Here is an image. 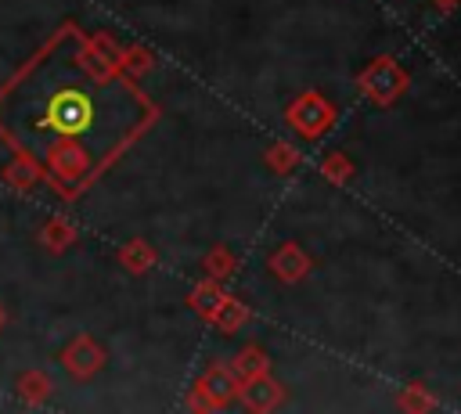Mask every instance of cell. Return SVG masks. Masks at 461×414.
Segmentation results:
<instances>
[{
  "label": "cell",
  "mask_w": 461,
  "mask_h": 414,
  "mask_svg": "<svg viewBox=\"0 0 461 414\" xmlns=\"http://www.w3.org/2000/svg\"><path fill=\"white\" fill-rule=\"evenodd\" d=\"M321 176H324L328 184H335V187H346V184L357 176V166H353V158H349L346 151H328V155L321 158Z\"/></svg>",
  "instance_id": "cell-17"
},
{
  "label": "cell",
  "mask_w": 461,
  "mask_h": 414,
  "mask_svg": "<svg viewBox=\"0 0 461 414\" xmlns=\"http://www.w3.org/2000/svg\"><path fill=\"white\" fill-rule=\"evenodd\" d=\"M238 389H241V382L227 364H209L202 371V378L194 382V389L187 396V407L191 410H223L238 400Z\"/></svg>",
  "instance_id": "cell-3"
},
{
  "label": "cell",
  "mask_w": 461,
  "mask_h": 414,
  "mask_svg": "<svg viewBox=\"0 0 461 414\" xmlns=\"http://www.w3.org/2000/svg\"><path fill=\"white\" fill-rule=\"evenodd\" d=\"M436 392L425 385V382H407L400 392H396V407L407 410V414H425V410H436Z\"/></svg>",
  "instance_id": "cell-15"
},
{
  "label": "cell",
  "mask_w": 461,
  "mask_h": 414,
  "mask_svg": "<svg viewBox=\"0 0 461 414\" xmlns=\"http://www.w3.org/2000/svg\"><path fill=\"white\" fill-rule=\"evenodd\" d=\"M249 317H252V313H249V306H245L238 295H230V292H227V299L220 302V310H216V317H212L209 324H212L216 331H223V335H234L238 328H245V324H249Z\"/></svg>",
  "instance_id": "cell-13"
},
{
  "label": "cell",
  "mask_w": 461,
  "mask_h": 414,
  "mask_svg": "<svg viewBox=\"0 0 461 414\" xmlns=\"http://www.w3.org/2000/svg\"><path fill=\"white\" fill-rule=\"evenodd\" d=\"M288 126L303 137V140H321L335 122H339V108L321 94V90H303L288 101L285 108Z\"/></svg>",
  "instance_id": "cell-2"
},
{
  "label": "cell",
  "mask_w": 461,
  "mask_h": 414,
  "mask_svg": "<svg viewBox=\"0 0 461 414\" xmlns=\"http://www.w3.org/2000/svg\"><path fill=\"white\" fill-rule=\"evenodd\" d=\"M90 43H94V47H97V50H101L108 61H115V65H119V58H122V47H126V43H119L112 32H104V29H101V32H90Z\"/></svg>",
  "instance_id": "cell-19"
},
{
  "label": "cell",
  "mask_w": 461,
  "mask_h": 414,
  "mask_svg": "<svg viewBox=\"0 0 461 414\" xmlns=\"http://www.w3.org/2000/svg\"><path fill=\"white\" fill-rule=\"evenodd\" d=\"M227 299V288H223V281H216V277H202L191 292H187V306L202 317V320H212L216 317V310H220V302Z\"/></svg>",
  "instance_id": "cell-9"
},
{
  "label": "cell",
  "mask_w": 461,
  "mask_h": 414,
  "mask_svg": "<svg viewBox=\"0 0 461 414\" xmlns=\"http://www.w3.org/2000/svg\"><path fill=\"white\" fill-rule=\"evenodd\" d=\"M263 162H267V169H270V173L288 176V173H295V169H299L303 155H299V148H295V144H288V140H274V144H267Z\"/></svg>",
  "instance_id": "cell-14"
},
{
  "label": "cell",
  "mask_w": 461,
  "mask_h": 414,
  "mask_svg": "<svg viewBox=\"0 0 461 414\" xmlns=\"http://www.w3.org/2000/svg\"><path fill=\"white\" fill-rule=\"evenodd\" d=\"M202 270H205L209 277H216V281H227V277L238 270V256L230 252V245H212V248L205 252V259H202Z\"/></svg>",
  "instance_id": "cell-18"
},
{
  "label": "cell",
  "mask_w": 461,
  "mask_h": 414,
  "mask_svg": "<svg viewBox=\"0 0 461 414\" xmlns=\"http://www.w3.org/2000/svg\"><path fill=\"white\" fill-rule=\"evenodd\" d=\"M76 238H79V230L65 220V216H50L43 227H40V234H36V241L50 252V256H61V252H68L72 245H76Z\"/></svg>",
  "instance_id": "cell-10"
},
{
  "label": "cell",
  "mask_w": 461,
  "mask_h": 414,
  "mask_svg": "<svg viewBox=\"0 0 461 414\" xmlns=\"http://www.w3.org/2000/svg\"><path fill=\"white\" fill-rule=\"evenodd\" d=\"M58 360H61V367H65L68 378H76V382H90V378L108 364V353H104V346H101L94 335L79 331V335L61 349Z\"/></svg>",
  "instance_id": "cell-4"
},
{
  "label": "cell",
  "mask_w": 461,
  "mask_h": 414,
  "mask_svg": "<svg viewBox=\"0 0 461 414\" xmlns=\"http://www.w3.org/2000/svg\"><path fill=\"white\" fill-rule=\"evenodd\" d=\"M238 400H241L245 410H252V414H267V410H277V407H281V400H285V385H281L277 378H270V371H267V374H259V378L241 382Z\"/></svg>",
  "instance_id": "cell-6"
},
{
  "label": "cell",
  "mask_w": 461,
  "mask_h": 414,
  "mask_svg": "<svg viewBox=\"0 0 461 414\" xmlns=\"http://www.w3.org/2000/svg\"><path fill=\"white\" fill-rule=\"evenodd\" d=\"M115 263H119L126 274L140 277V274H148V270L158 263V252H155V245H151V241H144V238H130V241H122V245H119Z\"/></svg>",
  "instance_id": "cell-8"
},
{
  "label": "cell",
  "mask_w": 461,
  "mask_h": 414,
  "mask_svg": "<svg viewBox=\"0 0 461 414\" xmlns=\"http://www.w3.org/2000/svg\"><path fill=\"white\" fill-rule=\"evenodd\" d=\"M230 371L238 374V382L259 378V374L270 371V356H267V349H263L259 342H249V346H241V349L230 356Z\"/></svg>",
  "instance_id": "cell-12"
},
{
  "label": "cell",
  "mask_w": 461,
  "mask_h": 414,
  "mask_svg": "<svg viewBox=\"0 0 461 414\" xmlns=\"http://www.w3.org/2000/svg\"><path fill=\"white\" fill-rule=\"evenodd\" d=\"M0 176H4V184L11 187V191H32V187H40V184H47V169H43V162H36L32 155H25V151H14L11 155V162L0 169Z\"/></svg>",
  "instance_id": "cell-7"
},
{
  "label": "cell",
  "mask_w": 461,
  "mask_h": 414,
  "mask_svg": "<svg viewBox=\"0 0 461 414\" xmlns=\"http://www.w3.org/2000/svg\"><path fill=\"white\" fill-rule=\"evenodd\" d=\"M4 328H7V306L0 302V331H4Z\"/></svg>",
  "instance_id": "cell-21"
},
{
  "label": "cell",
  "mask_w": 461,
  "mask_h": 414,
  "mask_svg": "<svg viewBox=\"0 0 461 414\" xmlns=\"http://www.w3.org/2000/svg\"><path fill=\"white\" fill-rule=\"evenodd\" d=\"M432 7L443 11V14H454V11L461 7V0H432Z\"/></svg>",
  "instance_id": "cell-20"
},
{
  "label": "cell",
  "mask_w": 461,
  "mask_h": 414,
  "mask_svg": "<svg viewBox=\"0 0 461 414\" xmlns=\"http://www.w3.org/2000/svg\"><path fill=\"white\" fill-rule=\"evenodd\" d=\"M267 270L281 281V284H299L310 270H313V259L306 256V248L299 241H281L270 256H267Z\"/></svg>",
  "instance_id": "cell-5"
},
{
  "label": "cell",
  "mask_w": 461,
  "mask_h": 414,
  "mask_svg": "<svg viewBox=\"0 0 461 414\" xmlns=\"http://www.w3.org/2000/svg\"><path fill=\"white\" fill-rule=\"evenodd\" d=\"M50 389H54V378H50L47 371H40V367H29V371H22V374L14 378V392H18V400L29 403V407L47 403Z\"/></svg>",
  "instance_id": "cell-11"
},
{
  "label": "cell",
  "mask_w": 461,
  "mask_h": 414,
  "mask_svg": "<svg viewBox=\"0 0 461 414\" xmlns=\"http://www.w3.org/2000/svg\"><path fill=\"white\" fill-rule=\"evenodd\" d=\"M411 86V72L393 58V54H378L371 58L360 72H357V90L364 101L378 104V108H389L396 104Z\"/></svg>",
  "instance_id": "cell-1"
},
{
  "label": "cell",
  "mask_w": 461,
  "mask_h": 414,
  "mask_svg": "<svg viewBox=\"0 0 461 414\" xmlns=\"http://www.w3.org/2000/svg\"><path fill=\"white\" fill-rule=\"evenodd\" d=\"M151 68H155V54H151L144 43H126V47H122V58H119V72H122V76L144 79Z\"/></svg>",
  "instance_id": "cell-16"
}]
</instances>
